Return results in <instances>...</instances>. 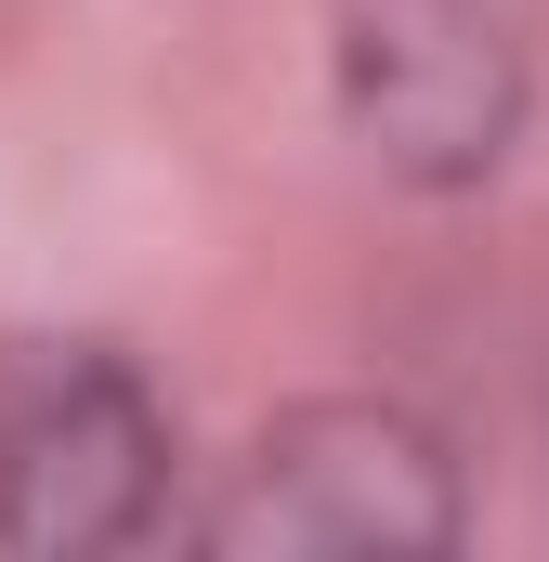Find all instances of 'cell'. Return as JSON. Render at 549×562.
<instances>
[{
    "mask_svg": "<svg viewBox=\"0 0 549 562\" xmlns=\"http://www.w3.org/2000/svg\"><path fill=\"white\" fill-rule=\"evenodd\" d=\"M170 484L144 380L92 340L0 353V550H132Z\"/></svg>",
    "mask_w": 549,
    "mask_h": 562,
    "instance_id": "6da1fadb",
    "label": "cell"
},
{
    "mask_svg": "<svg viewBox=\"0 0 549 562\" xmlns=\"http://www.w3.org/2000/svg\"><path fill=\"white\" fill-rule=\"evenodd\" d=\"M458 537V484H445V445L406 406H301L274 419L223 510H210V550L249 562H393V550H445Z\"/></svg>",
    "mask_w": 549,
    "mask_h": 562,
    "instance_id": "7a4b0ae2",
    "label": "cell"
},
{
    "mask_svg": "<svg viewBox=\"0 0 549 562\" xmlns=\"http://www.w3.org/2000/svg\"><path fill=\"white\" fill-rule=\"evenodd\" d=\"M354 66H367V119L406 144V157H445V170L497 157V132H511V66H497V26L471 0H380Z\"/></svg>",
    "mask_w": 549,
    "mask_h": 562,
    "instance_id": "3957f363",
    "label": "cell"
}]
</instances>
